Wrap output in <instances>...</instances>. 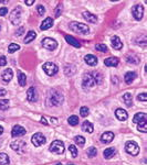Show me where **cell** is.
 Here are the masks:
<instances>
[{
    "mask_svg": "<svg viewBox=\"0 0 147 165\" xmlns=\"http://www.w3.org/2000/svg\"><path fill=\"white\" fill-rule=\"evenodd\" d=\"M56 165H62V164H61V163H58V164H56Z\"/></svg>",
    "mask_w": 147,
    "mask_h": 165,
    "instance_id": "53",
    "label": "cell"
},
{
    "mask_svg": "<svg viewBox=\"0 0 147 165\" xmlns=\"http://www.w3.org/2000/svg\"><path fill=\"white\" fill-rule=\"evenodd\" d=\"M65 40H66V42L69 43V44H71L72 46H74V47H81V44L79 43V41L77 40H75L73 36H71V35H65Z\"/></svg>",
    "mask_w": 147,
    "mask_h": 165,
    "instance_id": "25",
    "label": "cell"
},
{
    "mask_svg": "<svg viewBox=\"0 0 147 165\" xmlns=\"http://www.w3.org/2000/svg\"><path fill=\"white\" fill-rule=\"evenodd\" d=\"M83 18H84L87 22H91V23H95L97 21L96 15L91 13V12H89V11H84V12H83Z\"/></svg>",
    "mask_w": 147,
    "mask_h": 165,
    "instance_id": "19",
    "label": "cell"
},
{
    "mask_svg": "<svg viewBox=\"0 0 147 165\" xmlns=\"http://www.w3.org/2000/svg\"><path fill=\"white\" fill-rule=\"evenodd\" d=\"M41 122H42V123H43V125H48V122H46V119H44V118H43V117H42V118H41Z\"/></svg>",
    "mask_w": 147,
    "mask_h": 165,
    "instance_id": "51",
    "label": "cell"
},
{
    "mask_svg": "<svg viewBox=\"0 0 147 165\" xmlns=\"http://www.w3.org/2000/svg\"><path fill=\"white\" fill-rule=\"evenodd\" d=\"M123 101L124 104L127 106V107H131L133 104V96L129 94V93H126L125 95L123 96Z\"/></svg>",
    "mask_w": 147,
    "mask_h": 165,
    "instance_id": "28",
    "label": "cell"
},
{
    "mask_svg": "<svg viewBox=\"0 0 147 165\" xmlns=\"http://www.w3.org/2000/svg\"><path fill=\"white\" fill-rule=\"evenodd\" d=\"M137 99L139 100V101H144V102H146L147 94H146V93H143V94H141V95H138V96H137Z\"/></svg>",
    "mask_w": 147,
    "mask_h": 165,
    "instance_id": "43",
    "label": "cell"
},
{
    "mask_svg": "<svg viewBox=\"0 0 147 165\" xmlns=\"http://www.w3.org/2000/svg\"><path fill=\"white\" fill-rule=\"evenodd\" d=\"M137 77L136 73H134V72H128V73H126L125 74V76H124V80H125V83L126 84H132L133 81L135 80V78Z\"/></svg>",
    "mask_w": 147,
    "mask_h": 165,
    "instance_id": "22",
    "label": "cell"
},
{
    "mask_svg": "<svg viewBox=\"0 0 147 165\" xmlns=\"http://www.w3.org/2000/svg\"><path fill=\"white\" fill-rule=\"evenodd\" d=\"M31 142H32V144L34 145V146L39 148V146H41V145H43L44 143H46V136L42 134V133L38 132V133L32 135V138H31Z\"/></svg>",
    "mask_w": 147,
    "mask_h": 165,
    "instance_id": "7",
    "label": "cell"
},
{
    "mask_svg": "<svg viewBox=\"0 0 147 165\" xmlns=\"http://www.w3.org/2000/svg\"><path fill=\"white\" fill-rule=\"evenodd\" d=\"M18 81H19L20 86H25V84H27V77L20 70H18Z\"/></svg>",
    "mask_w": 147,
    "mask_h": 165,
    "instance_id": "29",
    "label": "cell"
},
{
    "mask_svg": "<svg viewBox=\"0 0 147 165\" xmlns=\"http://www.w3.org/2000/svg\"><path fill=\"white\" fill-rule=\"evenodd\" d=\"M132 15L135 20H141L144 15V8L139 5H135L132 8Z\"/></svg>",
    "mask_w": 147,
    "mask_h": 165,
    "instance_id": "9",
    "label": "cell"
},
{
    "mask_svg": "<svg viewBox=\"0 0 147 165\" xmlns=\"http://www.w3.org/2000/svg\"><path fill=\"white\" fill-rule=\"evenodd\" d=\"M92 75H93V77H94V79H95V81H96V84H98V83H101L102 81V76H101L100 73H93Z\"/></svg>",
    "mask_w": 147,
    "mask_h": 165,
    "instance_id": "42",
    "label": "cell"
},
{
    "mask_svg": "<svg viewBox=\"0 0 147 165\" xmlns=\"http://www.w3.org/2000/svg\"><path fill=\"white\" fill-rule=\"evenodd\" d=\"M42 46L49 51H53L58 47V42L54 39H51V38H46L42 40Z\"/></svg>",
    "mask_w": 147,
    "mask_h": 165,
    "instance_id": "8",
    "label": "cell"
},
{
    "mask_svg": "<svg viewBox=\"0 0 147 165\" xmlns=\"http://www.w3.org/2000/svg\"><path fill=\"white\" fill-rule=\"evenodd\" d=\"M89 108L87 107H82L81 109H80V115H81V117H83V118H85V117H87L89 116Z\"/></svg>",
    "mask_w": 147,
    "mask_h": 165,
    "instance_id": "39",
    "label": "cell"
},
{
    "mask_svg": "<svg viewBox=\"0 0 147 165\" xmlns=\"http://www.w3.org/2000/svg\"><path fill=\"white\" fill-rule=\"evenodd\" d=\"M27 98L30 102H36L38 100V93L34 87H30L27 91Z\"/></svg>",
    "mask_w": 147,
    "mask_h": 165,
    "instance_id": "12",
    "label": "cell"
},
{
    "mask_svg": "<svg viewBox=\"0 0 147 165\" xmlns=\"http://www.w3.org/2000/svg\"><path fill=\"white\" fill-rule=\"evenodd\" d=\"M7 64V60L5 56H0V66H5Z\"/></svg>",
    "mask_w": 147,
    "mask_h": 165,
    "instance_id": "46",
    "label": "cell"
},
{
    "mask_svg": "<svg viewBox=\"0 0 147 165\" xmlns=\"http://www.w3.org/2000/svg\"><path fill=\"white\" fill-rule=\"evenodd\" d=\"M69 28H70L73 32H75V33H81V34H86V33H89V31H90L89 25L84 24V23H81V22H71V23L69 24Z\"/></svg>",
    "mask_w": 147,
    "mask_h": 165,
    "instance_id": "2",
    "label": "cell"
},
{
    "mask_svg": "<svg viewBox=\"0 0 147 165\" xmlns=\"http://www.w3.org/2000/svg\"><path fill=\"white\" fill-rule=\"evenodd\" d=\"M25 129L23 127H21V125H15L13 128H12V130H11V135L13 136V138H21V136H23L25 134Z\"/></svg>",
    "mask_w": 147,
    "mask_h": 165,
    "instance_id": "11",
    "label": "cell"
},
{
    "mask_svg": "<svg viewBox=\"0 0 147 165\" xmlns=\"http://www.w3.org/2000/svg\"><path fill=\"white\" fill-rule=\"evenodd\" d=\"M52 25H53V19L46 18V20L42 21V23H41V25H40V30H42V31L48 30V29H50Z\"/></svg>",
    "mask_w": 147,
    "mask_h": 165,
    "instance_id": "20",
    "label": "cell"
},
{
    "mask_svg": "<svg viewBox=\"0 0 147 165\" xmlns=\"http://www.w3.org/2000/svg\"><path fill=\"white\" fill-rule=\"evenodd\" d=\"M63 95L61 93H59L58 90L56 89H51L48 94V98H46V101H48V105L49 106H60L63 104Z\"/></svg>",
    "mask_w": 147,
    "mask_h": 165,
    "instance_id": "1",
    "label": "cell"
},
{
    "mask_svg": "<svg viewBox=\"0 0 147 165\" xmlns=\"http://www.w3.org/2000/svg\"><path fill=\"white\" fill-rule=\"evenodd\" d=\"M115 116H116V118L120 121H125V120H127V118H128L127 112L124 109H122V108L116 109V111H115Z\"/></svg>",
    "mask_w": 147,
    "mask_h": 165,
    "instance_id": "16",
    "label": "cell"
},
{
    "mask_svg": "<svg viewBox=\"0 0 147 165\" xmlns=\"http://www.w3.org/2000/svg\"><path fill=\"white\" fill-rule=\"evenodd\" d=\"M95 49L97 51H100V52H106L107 51V47L105 44H102V43H98V44L95 45Z\"/></svg>",
    "mask_w": 147,
    "mask_h": 165,
    "instance_id": "41",
    "label": "cell"
},
{
    "mask_svg": "<svg viewBox=\"0 0 147 165\" xmlns=\"http://www.w3.org/2000/svg\"><path fill=\"white\" fill-rule=\"evenodd\" d=\"M127 62L132 63V64H138L139 63V58L136 57V56H128L127 57Z\"/></svg>",
    "mask_w": 147,
    "mask_h": 165,
    "instance_id": "40",
    "label": "cell"
},
{
    "mask_svg": "<svg viewBox=\"0 0 147 165\" xmlns=\"http://www.w3.org/2000/svg\"><path fill=\"white\" fill-rule=\"evenodd\" d=\"M125 150L128 154L133 155V156H137L138 153H139V146L137 144L136 142H134V141H128L126 142V144H125Z\"/></svg>",
    "mask_w": 147,
    "mask_h": 165,
    "instance_id": "4",
    "label": "cell"
},
{
    "mask_svg": "<svg viewBox=\"0 0 147 165\" xmlns=\"http://www.w3.org/2000/svg\"><path fill=\"white\" fill-rule=\"evenodd\" d=\"M64 73H65V75H69V76H72L74 73H75V68H74V66L72 65H66L65 66V68H64Z\"/></svg>",
    "mask_w": 147,
    "mask_h": 165,
    "instance_id": "32",
    "label": "cell"
},
{
    "mask_svg": "<svg viewBox=\"0 0 147 165\" xmlns=\"http://www.w3.org/2000/svg\"><path fill=\"white\" fill-rule=\"evenodd\" d=\"M37 38V33L34 31H29L25 38V43H30Z\"/></svg>",
    "mask_w": 147,
    "mask_h": 165,
    "instance_id": "27",
    "label": "cell"
},
{
    "mask_svg": "<svg viewBox=\"0 0 147 165\" xmlns=\"http://www.w3.org/2000/svg\"><path fill=\"white\" fill-rule=\"evenodd\" d=\"M96 85V81L94 79V77L92 74H85L83 77V86L87 87V88H91L93 86Z\"/></svg>",
    "mask_w": 147,
    "mask_h": 165,
    "instance_id": "10",
    "label": "cell"
},
{
    "mask_svg": "<svg viewBox=\"0 0 147 165\" xmlns=\"http://www.w3.org/2000/svg\"><path fill=\"white\" fill-rule=\"evenodd\" d=\"M69 151L71 153L72 157H76L77 156V148H76L75 145H70L69 146Z\"/></svg>",
    "mask_w": 147,
    "mask_h": 165,
    "instance_id": "38",
    "label": "cell"
},
{
    "mask_svg": "<svg viewBox=\"0 0 147 165\" xmlns=\"http://www.w3.org/2000/svg\"><path fill=\"white\" fill-rule=\"evenodd\" d=\"M118 58L117 57H107L104 60V64L108 67H116L118 65Z\"/></svg>",
    "mask_w": 147,
    "mask_h": 165,
    "instance_id": "18",
    "label": "cell"
},
{
    "mask_svg": "<svg viewBox=\"0 0 147 165\" xmlns=\"http://www.w3.org/2000/svg\"><path fill=\"white\" fill-rule=\"evenodd\" d=\"M86 153H87V156L89 157H94V156H96L97 154V150L95 149V148H93V146H91V148H89L87 149V151H86Z\"/></svg>",
    "mask_w": 147,
    "mask_h": 165,
    "instance_id": "33",
    "label": "cell"
},
{
    "mask_svg": "<svg viewBox=\"0 0 147 165\" xmlns=\"http://www.w3.org/2000/svg\"><path fill=\"white\" fill-rule=\"evenodd\" d=\"M25 5L27 6H31V5H33V3H34V0H25Z\"/></svg>",
    "mask_w": 147,
    "mask_h": 165,
    "instance_id": "49",
    "label": "cell"
},
{
    "mask_svg": "<svg viewBox=\"0 0 147 165\" xmlns=\"http://www.w3.org/2000/svg\"><path fill=\"white\" fill-rule=\"evenodd\" d=\"M11 149L12 150H15L17 151V152H22V151L25 150V141H15V142H12L11 143Z\"/></svg>",
    "mask_w": 147,
    "mask_h": 165,
    "instance_id": "14",
    "label": "cell"
},
{
    "mask_svg": "<svg viewBox=\"0 0 147 165\" xmlns=\"http://www.w3.org/2000/svg\"><path fill=\"white\" fill-rule=\"evenodd\" d=\"M20 49V46L18 44H15V43H11L9 45V47H8V51H9V53H15V51H18Z\"/></svg>",
    "mask_w": 147,
    "mask_h": 165,
    "instance_id": "37",
    "label": "cell"
},
{
    "mask_svg": "<svg viewBox=\"0 0 147 165\" xmlns=\"http://www.w3.org/2000/svg\"><path fill=\"white\" fill-rule=\"evenodd\" d=\"M82 130L87 132V133H92L94 128H93V125H92L90 121H84L83 125H82Z\"/></svg>",
    "mask_w": 147,
    "mask_h": 165,
    "instance_id": "26",
    "label": "cell"
},
{
    "mask_svg": "<svg viewBox=\"0 0 147 165\" xmlns=\"http://www.w3.org/2000/svg\"><path fill=\"white\" fill-rule=\"evenodd\" d=\"M146 119H147L146 113H144V112H139V113H137V115L134 116V118H133V122H134V123H139V122H142V121H145Z\"/></svg>",
    "mask_w": 147,
    "mask_h": 165,
    "instance_id": "23",
    "label": "cell"
},
{
    "mask_svg": "<svg viewBox=\"0 0 147 165\" xmlns=\"http://www.w3.org/2000/svg\"><path fill=\"white\" fill-rule=\"evenodd\" d=\"M69 165H74V164H69Z\"/></svg>",
    "mask_w": 147,
    "mask_h": 165,
    "instance_id": "54",
    "label": "cell"
},
{
    "mask_svg": "<svg viewBox=\"0 0 147 165\" xmlns=\"http://www.w3.org/2000/svg\"><path fill=\"white\" fill-rule=\"evenodd\" d=\"M42 68H43L44 73H46L48 76L56 75V73H58V70H59V67H58L54 63H52V62H46V63H44L43 66H42Z\"/></svg>",
    "mask_w": 147,
    "mask_h": 165,
    "instance_id": "5",
    "label": "cell"
},
{
    "mask_svg": "<svg viewBox=\"0 0 147 165\" xmlns=\"http://www.w3.org/2000/svg\"><path fill=\"white\" fill-rule=\"evenodd\" d=\"M68 122H69V125H72V127L77 125H79V118H77L76 116H71V117L68 119Z\"/></svg>",
    "mask_w": 147,
    "mask_h": 165,
    "instance_id": "31",
    "label": "cell"
},
{
    "mask_svg": "<svg viewBox=\"0 0 147 165\" xmlns=\"http://www.w3.org/2000/svg\"><path fill=\"white\" fill-rule=\"evenodd\" d=\"M2 133H4V128H2L1 125H0V135L2 134Z\"/></svg>",
    "mask_w": 147,
    "mask_h": 165,
    "instance_id": "52",
    "label": "cell"
},
{
    "mask_svg": "<svg viewBox=\"0 0 147 165\" xmlns=\"http://www.w3.org/2000/svg\"><path fill=\"white\" fill-rule=\"evenodd\" d=\"M111 43H112V47L113 49H115V50H121L123 47V43L122 41H121V39L118 38V36H113L111 39Z\"/></svg>",
    "mask_w": 147,
    "mask_h": 165,
    "instance_id": "15",
    "label": "cell"
},
{
    "mask_svg": "<svg viewBox=\"0 0 147 165\" xmlns=\"http://www.w3.org/2000/svg\"><path fill=\"white\" fill-rule=\"evenodd\" d=\"M6 95H7V90L0 89V96H6Z\"/></svg>",
    "mask_w": 147,
    "mask_h": 165,
    "instance_id": "50",
    "label": "cell"
},
{
    "mask_svg": "<svg viewBox=\"0 0 147 165\" xmlns=\"http://www.w3.org/2000/svg\"><path fill=\"white\" fill-rule=\"evenodd\" d=\"M74 141H75L76 144L80 145V146H83V145L85 144V139H84L83 136H81V135H77V136H75V138H74Z\"/></svg>",
    "mask_w": 147,
    "mask_h": 165,
    "instance_id": "35",
    "label": "cell"
},
{
    "mask_svg": "<svg viewBox=\"0 0 147 165\" xmlns=\"http://www.w3.org/2000/svg\"><path fill=\"white\" fill-rule=\"evenodd\" d=\"M49 150H50V152L53 153V154H58V155L63 154V152H64V144H63L62 141L56 140L51 143Z\"/></svg>",
    "mask_w": 147,
    "mask_h": 165,
    "instance_id": "3",
    "label": "cell"
},
{
    "mask_svg": "<svg viewBox=\"0 0 147 165\" xmlns=\"http://www.w3.org/2000/svg\"><path fill=\"white\" fill-rule=\"evenodd\" d=\"M23 32H25V28H23V26H21V28H19L18 30L15 31V35H17V36H20V35H22Z\"/></svg>",
    "mask_w": 147,
    "mask_h": 165,
    "instance_id": "45",
    "label": "cell"
},
{
    "mask_svg": "<svg viewBox=\"0 0 147 165\" xmlns=\"http://www.w3.org/2000/svg\"><path fill=\"white\" fill-rule=\"evenodd\" d=\"M21 12H22V9H21L20 6L15 7L13 10L11 11L10 13V21L13 23V24H19L21 21Z\"/></svg>",
    "mask_w": 147,
    "mask_h": 165,
    "instance_id": "6",
    "label": "cell"
},
{
    "mask_svg": "<svg viewBox=\"0 0 147 165\" xmlns=\"http://www.w3.org/2000/svg\"><path fill=\"white\" fill-rule=\"evenodd\" d=\"M8 107H9V100L7 99L0 100V110H7Z\"/></svg>",
    "mask_w": 147,
    "mask_h": 165,
    "instance_id": "36",
    "label": "cell"
},
{
    "mask_svg": "<svg viewBox=\"0 0 147 165\" xmlns=\"http://www.w3.org/2000/svg\"><path fill=\"white\" fill-rule=\"evenodd\" d=\"M38 13H39L40 15H43L44 13H46V8H44L42 5L38 6Z\"/></svg>",
    "mask_w": 147,
    "mask_h": 165,
    "instance_id": "44",
    "label": "cell"
},
{
    "mask_svg": "<svg viewBox=\"0 0 147 165\" xmlns=\"http://www.w3.org/2000/svg\"><path fill=\"white\" fill-rule=\"evenodd\" d=\"M137 129L141 131V132L146 133V131H147V122H146V120L139 122V123H138V127H137Z\"/></svg>",
    "mask_w": 147,
    "mask_h": 165,
    "instance_id": "34",
    "label": "cell"
},
{
    "mask_svg": "<svg viewBox=\"0 0 147 165\" xmlns=\"http://www.w3.org/2000/svg\"><path fill=\"white\" fill-rule=\"evenodd\" d=\"M61 12H62V7H61V6H59V7L56 8V18H58V17H60Z\"/></svg>",
    "mask_w": 147,
    "mask_h": 165,
    "instance_id": "48",
    "label": "cell"
},
{
    "mask_svg": "<svg viewBox=\"0 0 147 165\" xmlns=\"http://www.w3.org/2000/svg\"><path fill=\"white\" fill-rule=\"evenodd\" d=\"M7 12H8V9H7L6 7L0 8V15H7Z\"/></svg>",
    "mask_w": 147,
    "mask_h": 165,
    "instance_id": "47",
    "label": "cell"
},
{
    "mask_svg": "<svg viewBox=\"0 0 147 165\" xmlns=\"http://www.w3.org/2000/svg\"><path fill=\"white\" fill-rule=\"evenodd\" d=\"M10 160L6 153H0V165H9Z\"/></svg>",
    "mask_w": 147,
    "mask_h": 165,
    "instance_id": "30",
    "label": "cell"
},
{
    "mask_svg": "<svg viewBox=\"0 0 147 165\" xmlns=\"http://www.w3.org/2000/svg\"><path fill=\"white\" fill-rule=\"evenodd\" d=\"M115 153H116V150H115L114 148H107L106 150H104L103 155H104V157H105L106 160H110V159H112V157L115 155Z\"/></svg>",
    "mask_w": 147,
    "mask_h": 165,
    "instance_id": "24",
    "label": "cell"
},
{
    "mask_svg": "<svg viewBox=\"0 0 147 165\" xmlns=\"http://www.w3.org/2000/svg\"><path fill=\"white\" fill-rule=\"evenodd\" d=\"M12 77H13V72H12L11 68H7V70H4V73H2V80L5 83H9L12 79Z\"/></svg>",
    "mask_w": 147,
    "mask_h": 165,
    "instance_id": "17",
    "label": "cell"
},
{
    "mask_svg": "<svg viewBox=\"0 0 147 165\" xmlns=\"http://www.w3.org/2000/svg\"><path fill=\"white\" fill-rule=\"evenodd\" d=\"M114 139V133L111 132V131H107V132H104L103 134L101 135V142L104 143V144H108L111 143Z\"/></svg>",
    "mask_w": 147,
    "mask_h": 165,
    "instance_id": "13",
    "label": "cell"
},
{
    "mask_svg": "<svg viewBox=\"0 0 147 165\" xmlns=\"http://www.w3.org/2000/svg\"><path fill=\"white\" fill-rule=\"evenodd\" d=\"M84 61H85L86 64H87V65H90V66H95L97 64L96 56H94V55H92V54L86 55L85 57H84Z\"/></svg>",
    "mask_w": 147,
    "mask_h": 165,
    "instance_id": "21",
    "label": "cell"
}]
</instances>
